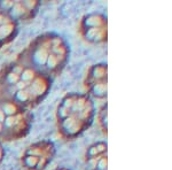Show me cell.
I'll return each mask as SVG.
<instances>
[{"mask_svg": "<svg viewBox=\"0 0 172 170\" xmlns=\"http://www.w3.org/2000/svg\"><path fill=\"white\" fill-rule=\"evenodd\" d=\"M55 170H69L67 168H59V169H55Z\"/></svg>", "mask_w": 172, "mask_h": 170, "instance_id": "cell-11", "label": "cell"}, {"mask_svg": "<svg viewBox=\"0 0 172 170\" xmlns=\"http://www.w3.org/2000/svg\"><path fill=\"white\" fill-rule=\"evenodd\" d=\"M107 17L100 13H91L83 17L79 31L83 38L91 44H102L108 37Z\"/></svg>", "mask_w": 172, "mask_h": 170, "instance_id": "cell-5", "label": "cell"}, {"mask_svg": "<svg viewBox=\"0 0 172 170\" xmlns=\"http://www.w3.org/2000/svg\"><path fill=\"white\" fill-rule=\"evenodd\" d=\"M69 47L61 36L52 32L38 36L17 60L52 78L66 67Z\"/></svg>", "mask_w": 172, "mask_h": 170, "instance_id": "cell-2", "label": "cell"}, {"mask_svg": "<svg viewBox=\"0 0 172 170\" xmlns=\"http://www.w3.org/2000/svg\"><path fill=\"white\" fill-rule=\"evenodd\" d=\"M38 1H0V9L14 21H29L34 17L39 8Z\"/></svg>", "mask_w": 172, "mask_h": 170, "instance_id": "cell-7", "label": "cell"}, {"mask_svg": "<svg viewBox=\"0 0 172 170\" xmlns=\"http://www.w3.org/2000/svg\"><path fill=\"white\" fill-rule=\"evenodd\" d=\"M107 143L97 141L87 148L85 155V170H107Z\"/></svg>", "mask_w": 172, "mask_h": 170, "instance_id": "cell-8", "label": "cell"}, {"mask_svg": "<svg viewBox=\"0 0 172 170\" xmlns=\"http://www.w3.org/2000/svg\"><path fill=\"white\" fill-rule=\"evenodd\" d=\"M52 78L16 60L0 72L1 98L11 99L24 109L34 108L45 98Z\"/></svg>", "mask_w": 172, "mask_h": 170, "instance_id": "cell-1", "label": "cell"}, {"mask_svg": "<svg viewBox=\"0 0 172 170\" xmlns=\"http://www.w3.org/2000/svg\"><path fill=\"white\" fill-rule=\"evenodd\" d=\"M17 34V22L0 9V48L14 40Z\"/></svg>", "mask_w": 172, "mask_h": 170, "instance_id": "cell-9", "label": "cell"}, {"mask_svg": "<svg viewBox=\"0 0 172 170\" xmlns=\"http://www.w3.org/2000/svg\"><path fill=\"white\" fill-rule=\"evenodd\" d=\"M55 155V145L41 140L30 145L22 156V166L26 170H44Z\"/></svg>", "mask_w": 172, "mask_h": 170, "instance_id": "cell-4", "label": "cell"}, {"mask_svg": "<svg viewBox=\"0 0 172 170\" xmlns=\"http://www.w3.org/2000/svg\"><path fill=\"white\" fill-rule=\"evenodd\" d=\"M108 112H107V103L102 106V108L100 109L99 114H97V121L99 124L101 126L102 131L107 135V130H108Z\"/></svg>", "mask_w": 172, "mask_h": 170, "instance_id": "cell-10", "label": "cell"}, {"mask_svg": "<svg viewBox=\"0 0 172 170\" xmlns=\"http://www.w3.org/2000/svg\"><path fill=\"white\" fill-rule=\"evenodd\" d=\"M94 118V103L90 95L68 93L56 108V122L61 136L75 139L90 128Z\"/></svg>", "mask_w": 172, "mask_h": 170, "instance_id": "cell-3", "label": "cell"}, {"mask_svg": "<svg viewBox=\"0 0 172 170\" xmlns=\"http://www.w3.org/2000/svg\"><path fill=\"white\" fill-rule=\"evenodd\" d=\"M107 74H108V67L106 63L93 64L86 75L85 85L87 87L90 97L97 99H105L108 92V85H107Z\"/></svg>", "mask_w": 172, "mask_h": 170, "instance_id": "cell-6", "label": "cell"}]
</instances>
